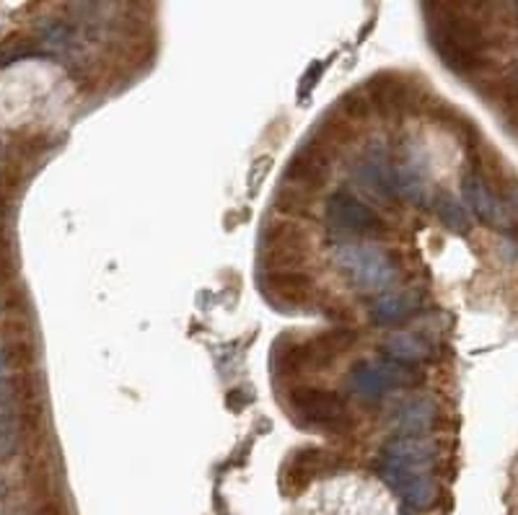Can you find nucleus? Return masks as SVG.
Wrapping results in <instances>:
<instances>
[{"instance_id":"1","label":"nucleus","mask_w":518,"mask_h":515,"mask_svg":"<svg viewBox=\"0 0 518 515\" xmlns=\"http://www.w3.org/2000/svg\"><path fill=\"white\" fill-rule=\"evenodd\" d=\"M427 31L430 44L451 70L472 73L485 62V36L472 19L458 16L446 5H430Z\"/></svg>"},{"instance_id":"2","label":"nucleus","mask_w":518,"mask_h":515,"mask_svg":"<svg viewBox=\"0 0 518 515\" xmlns=\"http://www.w3.org/2000/svg\"><path fill=\"white\" fill-rule=\"evenodd\" d=\"M335 267L358 293L381 296L399 277L394 257L373 243H342L335 249Z\"/></svg>"},{"instance_id":"3","label":"nucleus","mask_w":518,"mask_h":515,"mask_svg":"<svg viewBox=\"0 0 518 515\" xmlns=\"http://www.w3.org/2000/svg\"><path fill=\"white\" fill-rule=\"evenodd\" d=\"M423 381V373L407 365L392 363V360H363L353 365L350 370V392L366 401H379L392 389L399 386H418Z\"/></svg>"},{"instance_id":"4","label":"nucleus","mask_w":518,"mask_h":515,"mask_svg":"<svg viewBox=\"0 0 518 515\" xmlns=\"http://www.w3.org/2000/svg\"><path fill=\"white\" fill-rule=\"evenodd\" d=\"M433 458H435V446L430 440L396 435L381 448L379 461H376V474L381 477L384 485L392 487L407 474L427 471Z\"/></svg>"},{"instance_id":"5","label":"nucleus","mask_w":518,"mask_h":515,"mask_svg":"<svg viewBox=\"0 0 518 515\" xmlns=\"http://www.w3.org/2000/svg\"><path fill=\"white\" fill-rule=\"evenodd\" d=\"M288 404L301 423L324 430H339L347 424V401L337 392L299 386L288 394Z\"/></svg>"},{"instance_id":"6","label":"nucleus","mask_w":518,"mask_h":515,"mask_svg":"<svg viewBox=\"0 0 518 515\" xmlns=\"http://www.w3.org/2000/svg\"><path fill=\"white\" fill-rule=\"evenodd\" d=\"M327 220L335 226L337 231L345 234H358V236H381L387 231L381 215L368 208L366 202H361L358 197L347 194V192H332L327 197Z\"/></svg>"},{"instance_id":"7","label":"nucleus","mask_w":518,"mask_h":515,"mask_svg":"<svg viewBox=\"0 0 518 515\" xmlns=\"http://www.w3.org/2000/svg\"><path fill=\"white\" fill-rule=\"evenodd\" d=\"M306 234L293 223H270L262 234V259L267 273L296 270L306 259Z\"/></svg>"},{"instance_id":"8","label":"nucleus","mask_w":518,"mask_h":515,"mask_svg":"<svg viewBox=\"0 0 518 515\" xmlns=\"http://www.w3.org/2000/svg\"><path fill=\"white\" fill-rule=\"evenodd\" d=\"M262 293L280 308L304 305L314 296V280L299 270H275L262 277Z\"/></svg>"},{"instance_id":"9","label":"nucleus","mask_w":518,"mask_h":515,"mask_svg":"<svg viewBox=\"0 0 518 515\" xmlns=\"http://www.w3.org/2000/svg\"><path fill=\"white\" fill-rule=\"evenodd\" d=\"M461 192H464L466 208L474 212L477 220L488 226H508V212L503 208V202L498 200V194L490 189V184L480 174H466L461 182Z\"/></svg>"},{"instance_id":"10","label":"nucleus","mask_w":518,"mask_h":515,"mask_svg":"<svg viewBox=\"0 0 518 515\" xmlns=\"http://www.w3.org/2000/svg\"><path fill=\"white\" fill-rule=\"evenodd\" d=\"M324 179H327V158L316 148H304L291 161L288 171L283 174V184L301 194L319 189Z\"/></svg>"},{"instance_id":"11","label":"nucleus","mask_w":518,"mask_h":515,"mask_svg":"<svg viewBox=\"0 0 518 515\" xmlns=\"http://www.w3.org/2000/svg\"><path fill=\"white\" fill-rule=\"evenodd\" d=\"M420 311L418 293H381L368 305V316L376 327H399Z\"/></svg>"},{"instance_id":"12","label":"nucleus","mask_w":518,"mask_h":515,"mask_svg":"<svg viewBox=\"0 0 518 515\" xmlns=\"http://www.w3.org/2000/svg\"><path fill=\"white\" fill-rule=\"evenodd\" d=\"M435 420H438V407L426 396H412L396 407L394 427L399 435L423 438L435 427Z\"/></svg>"},{"instance_id":"13","label":"nucleus","mask_w":518,"mask_h":515,"mask_svg":"<svg viewBox=\"0 0 518 515\" xmlns=\"http://www.w3.org/2000/svg\"><path fill=\"white\" fill-rule=\"evenodd\" d=\"M358 179L366 184L368 189H373L381 197H396L394 192V163L389 158V153L381 146H373L358 163Z\"/></svg>"},{"instance_id":"14","label":"nucleus","mask_w":518,"mask_h":515,"mask_svg":"<svg viewBox=\"0 0 518 515\" xmlns=\"http://www.w3.org/2000/svg\"><path fill=\"white\" fill-rule=\"evenodd\" d=\"M381 353H384L392 363L415 368V365L430 360L433 347H430V342H427L423 334L392 332L384 342H381Z\"/></svg>"},{"instance_id":"15","label":"nucleus","mask_w":518,"mask_h":515,"mask_svg":"<svg viewBox=\"0 0 518 515\" xmlns=\"http://www.w3.org/2000/svg\"><path fill=\"white\" fill-rule=\"evenodd\" d=\"M389 489H394L396 495L404 500V505L412 508V511H418V513L430 511L438 503V485H435V479H433L430 471L407 474V477H402Z\"/></svg>"},{"instance_id":"16","label":"nucleus","mask_w":518,"mask_h":515,"mask_svg":"<svg viewBox=\"0 0 518 515\" xmlns=\"http://www.w3.org/2000/svg\"><path fill=\"white\" fill-rule=\"evenodd\" d=\"M433 210L438 215V220H441L449 231H454V234H466L469 226H472L466 208L458 202L457 197H451V194H446V192H441V194L433 200Z\"/></svg>"},{"instance_id":"17","label":"nucleus","mask_w":518,"mask_h":515,"mask_svg":"<svg viewBox=\"0 0 518 515\" xmlns=\"http://www.w3.org/2000/svg\"><path fill=\"white\" fill-rule=\"evenodd\" d=\"M16 451V407L13 401L0 404V461Z\"/></svg>"},{"instance_id":"18","label":"nucleus","mask_w":518,"mask_h":515,"mask_svg":"<svg viewBox=\"0 0 518 515\" xmlns=\"http://www.w3.org/2000/svg\"><path fill=\"white\" fill-rule=\"evenodd\" d=\"M324 67H327V62L316 60L311 67H308V70H306L304 78H301V86H299V99H301V101H304L308 93L314 91V86L319 83V78H322Z\"/></svg>"},{"instance_id":"19","label":"nucleus","mask_w":518,"mask_h":515,"mask_svg":"<svg viewBox=\"0 0 518 515\" xmlns=\"http://www.w3.org/2000/svg\"><path fill=\"white\" fill-rule=\"evenodd\" d=\"M8 370H11V360H8L5 350L0 347V381H8Z\"/></svg>"},{"instance_id":"20","label":"nucleus","mask_w":518,"mask_h":515,"mask_svg":"<svg viewBox=\"0 0 518 515\" xmlns=\"http://www.w3.org/2000/svg\"><path fill=\"white\" fill-rule=\"evenodd\" d=\"M3 401H13V386H11V381H0V404Z\"/></svg>"},{"instance_id":"21","label":"nucleus","mask_w":518,"mask_h":515,"mask_svg":"<svg viewBox=\"0 0 518 515\" xmlns=\"http://www.w3.org/2000/svg\"><path fill=\"white\" fill-rule=\"evenodd\" d=\"M0 158H3V143H0Z\"/></svg>"},{"instance_id":"22","label":"nucleus","mask_w":518,"mask_h":515,"mask_svg":"<svg viewBox=\"0 0 518 515\" xmlns=\"http://www.w3.org/2000/svg\"><path fill=\"white\" fill-rule=\"evenodd\" d=\"M516 19H518V3H516Z\"/></svg>"}]
</instances>
